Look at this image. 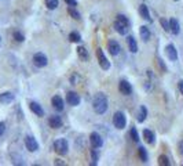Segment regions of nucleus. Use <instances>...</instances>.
Here are the masks:
<instances>
[{
	"mask_svg": "<svg viewBox=\"0 0 183 166\" xmlns=\"http://www.w3.org/2000/svg\"><path fill=\"white\" fill-rule=\"evenodd\" d=\"M108 97L103 93H96L94 100H92V105H94V110L96 114H105L108 111Z\"/></svg>",
	"mask_w": 183,
	"mask_h": 166,
	"instance_id": "f257e3e1",
	"label": "nucleus"
},
{
	"mask_svg": "<svg viewBox=\"0 0 183 166\" xmlns=\"http://www.w3.org/2000/svg\"><path fill=\"white\" fill-rule=\"evenodd\" d=\"M128 27H130V22H128L127 17L123 14H118L116 17V22H114V29L118 32L120 35H125L128 32Z\"/></svg>",
	"mask_w": 183,
	"mask_h": 166,
	"instance_id": "f03ea898",
	"label": "nucleus"
},
{
	"mask_svg": "<svg viewBox=\"0 0 183 166\" xmlns=\"http://www.w3.org/2000/svg\"><path fill=\"white\" fill-rule=\"evenodd\" d=\"M54 149H55V152L58 155L63 156V155L67 154V151H69V144H67V141L65 139H59L54 143Z\"/></svg>",
	"mask_w": 183,
	"mask_h": 166,
	"instance_id": "7ed1b4c3",
	"label": "nucleus"
},
{
	"mask_svg": "<svg viewBox=\"0 0 183 166\" xmlns=\"http://www.w3.org/2000/svg\"><path fill=\"white\" fill-rule=\"evenodd\" d=\"M113 124H114V127L116 129H118V130H121V129H124L125 127V124H127V119H125V115L123 112H116L113 115Z\"/></svg>",
	"mask_w": 183,
	"mask_h": 166,
	"instance_id": "20e7f679",
	"label": "nucleus"
},
{
	"mask_svg": "<svg viewBox=\"0 0 183 166\" xmlns=\"http://www.w3.org/2000/svg\"><path fill=\"white\" fill-rule=\"evenodd\" d=\"M96 57H98V61H99V65H101V68L105 69V71H108V69L110 68V61L106 58V56L103 54V51H102V49L96 50Z\"/></svg>",
	"mask_w": 183,
	"mask_h": 166,
	"instance_id": "39448f33",
	"label": "nucleus"
},
{
	"mask_svg": "<svg viewBox=\"0 0 183 166\" xmlns=\"http://www.w3.org/2000/svg\"><path fill=\"white\" fill-rule=\"evenodd\" d=\"M25 147H26V149L28 151H30V152H36L39 149V144H37L36 139L32 137V136L25 137Z\"/></svg>",
	"mask_w": 183,
	"mask_h": 166,
	"instance_id": "423d86ee",
	"label": "nucleus"
},
{
	"mask_svg": "<svg viewBox=\"0 0 183 166\" xmlns=\"http://www.w3.org/2000/svg\"><path fill=\"white\" fill-rule=\"evenodd\" d=\"M33 62L36 66H39V68H43V66H46L48 64V60L43 53H36L33 56Z\"/></svg>",
	"mask_w": 183,
	"mask_h": 166,
	"instance_id": "0eeeda50",
	"label": "nucleus"
},
{
	"mask_svg": "<svg viewBox=\"0 0 183 166\" xmlns=\"http://www.w3.org/2000/svg\"><path fill=\"white\" fill-rule=\"evenodd\" d=\"M89 143H91V147L92 148H101L102 144H103V140H102V137L98 134V133H91V136H89Z\"/></svg>",
	"mask_w": 183,
	"mask_h": 166,
	"instance_id": "6e6552de",
	"label": "nucleus"
},
{
	"mask_svg": "<svg viewBox=\"0 0 183 166\" xmlns=\"http://www.w3.org/2000/svg\"><path fill=\"white\" fill-rule=\"evenodd\" d=\"M66 101L69 105H72V107H77V105L80 104V95L75 93V91H69V93L66 94Z\"/></svg>",
	"mask_w": 183,
	"mask_h": 166,
	"instance_id": "1a4fd4ad",
	"label": "nucleus"
},
{
	"mask_svg": "<svg viewBox=\"0 0 183 166\" xmlns=\"http://www.w3.org/2000/svg\"><path fill=\"white\" fill-rule=\"evenodd\" d=\"M118 90H120L124 95H130L131 93H132V86H131V83H128L127 81H121L120 85H118Z\"/></svg>",
	"mask_w": 183,
	"mask_h": 166,
	"instance_id": "9d476101",
	"label": "nucleus"
},
{
	"mask_svg": "<svg viewBox=\"0 0 183 166\" xmlns=\"http://www.w3.org/2000/svg\"><path fill=\"white\" fill-rule=\"evenodd\" d=\"M165 53H167V56H168V58L171 60V61H176V60H178V51H176L173 44H168V46L165 47Z\"/></svg>",
	"mask_w": 183,
	"mask_h": 166,
	"instance_id": "9b49d317",
	"label": "nucleus"
},
{
	"mask_svg": "<svg viewBox=\"0 0 183 166\" xmlns=\"http://www.w3.org/2000/svg\"><path fill=\"white\" fill-rule=\"evenodd\" d=\"M53 105L57 111H63V108H65V101L62 100L61 95H54L53 97Z\"/></svg>",
	"mask_w": 183,
	"mask_h": 166,
	"instance_id": "f8f14e48",
	"label": "nucleus"
},
{
	"mask_svg": "<svg viewBox=\"0 0 183 166\" xmlns=\"http://www.w3.org/2000/svg\"><path fill=\"white\" fill-rule=\"evenodd\" d=\"M29 108H30L32 112L36 114L37 116H44V110L41 108L40 104H37V103H34V101H32V103L29 104Z\"/></svg>",
	"mask_w": 183,
	"mask_h": 166,
	"instance_id": "ddd939ff",
	"label": "nucleus"
},
{
	"mask_svg": "<svg viewBox=\"0 0 183 166\" xmlns=\"http://www.w3.org/2000/svg\"><path fill=\"white\" fill-rule=\"evenodd\" d=\"M48 123H50V126L53 127V129H59V127L62 126V119H61V116H58V115H53V116L48 119Z\"/></svg>",
	"mask_w": 183,
	"mask_h": 166,
	"instance_id": "4468645a",
	"label": "nucleus"
},
{
	"mask_svg": "<svg viewBox=\"0 0 183 166\" xmlns=\"http://www.w3.org/2000/svg\"><path fill=\"white\" fill-rule=\"evenodd\" d=\"M169 32H172L173 35H178L181 32V25L176 18H171L169 20Z\"/></svg>",
	"mask_w": 183,
	"mask_h": 166,
	"instance_id": "2eb2a0df",
	"label": "nucleus"
},
{
	"mask_svg": "<svg viewBox=\"0 0 183 166\" xmlns=\"http://www.w3.org/2000/svg\"><path fill=\"white\" fill-rule=\"evenodd\" d=\"M109 53H110L112 56H117V54L120 53V44H118L116 40L109 42Z\"/></svg>",
	"mask_w": 183,
	"mask_h": 166,
	"instance_id": "dca6fc26",
	"label": "nucleus"
},
{
	"mask_svg": "<svg viewBox=\"0 0 183 166\" xmlns=\"http://www.w3.org/2000/svg\"><path fill=\"white\" fill-rule=\"evenodd\" d=\"M139 14L142 15L143 20H146V21H152V17H150L149 8H147V6H146V4H140V6H139Z\"/></svg>",
	"mask_w": 183,
	"mask_h": 166,
	"instance_id": "f3484780",
	"label": "nucleus"
},
{
	"mask_svg": "<svg viewBox=\"0 0 183 166\" xmlns=\"http://www.w3.org/2000/svg\"><path fill=\"white\" fill-rule=\"evenodd\" d=\"M77 54H79L80 60H83V61H88L89 54H88V50H87L84 46H79V47H77Z\"/></svg>",
	"mask_w": 183,
	"mask_h": 166,
	"instance_id": "a211bd4d",
	"label": "nucleus"
},
{
	"mask_svg": "<svg viewBox=\"0 0 183 166\" xmlns=\"http://www.w3.org/2000/svg\"><path fill=\"white\" fill-rule=\"evenodd\" d=\"M143 139L147 144H154V133L149 129H144L143 130Z\"/></svg>",
	"mask_w": 183,
	"mask_h": 166,
	"instance_id": "6ab92c4d",
	"label": "nucleus"
},
{
	"mask_svg": "<svg viewBox=\"0 0 183 166\" xmlns=\"http://www.w3.org/2000/svg\"><path fill=\"white\" fill-rule=\"evenodd\" d=\"M146 116H147V110H146V107L144 105H140V108H139V112H138V122L139 123H142L146 120Z\"/></svg>",
	"mask_w": 183,
	"mask_h": 166,
	"instance_id": "aec40b11",
	"label": "nucleus"
},
{
	"mask_svg": "<svg viewBox=\"0 0 183 166\" xmlns=\"http://www.w3.org/2000/svg\"><path fill=\"white\" fill-rule=\"evenodd\" d=\"M11 101H14V94H11V93H2L0 94V103H3V104H8V103H11Z\"/></svg>",
	"mask_w": 183,
	"mask_h": 166,
	"instance_id": "412c9836",
	"label": "nucleus"
},
{
	"mask_svg": "<svg viewBox=\"0 0 183 166\" xmlns=\"http://www.w3.org/2000/svg\"><path fill=\"white\" fill-rule=\"evenodd\" d=\"M128 49H130L131 53H136L138 51V44H136V40L134 39V36H128Z\"/></svg>",
	"mask_w": 183,
	"mask_h": 166,
	"instance_id": "4be33fe9",
	"label": "nucleus"
},
{
	"mask_svg": "<svg viewBox=\"0 0 183 166\" xmlns=\"http://www.w3.org/2000/svg\"><path fill=\"white\" fill-rule=\"evenodd\" d=\"M139 32H140V37H142V40L143 42H147L150 39V29L147 27H140V29H139Z\"/></svg>",
	"mask_w": 183,
	"mask_h": 166,
	"instance_id": "5701e85b",
	"label": "nucleus"
},
{
	"mask_svg": "<svg viewBox=\"0 0 183 166\" xmlns=\"http://www.w3.org/2000/svg\"><path fill=\"white\" fill-rule=\"evenodd\" d=\"M67 12H69V15H70V17H72V18H75V20H77V21H79L80 18H81V15H80V12L77 11L76 8L73 7V6H70V7L67 8Z\"/></svg>",
	"mask_w": 183,
	"mask_h": 166,
	"instance_id": "b1692460",
	"label": "nucleus"
},
{
	"mask_svg": "<svg viewBox=\"0 0 183 166\" xmlns=\"http://www.w3.org/2000/svg\"><path fill=\"white\" fill-rule=\"evenodd\" d=\"M69 40L72 42V43H80V40H81V36H80L79 32H72V33L69 35Z\"/></svg>",
	"mask_w": 183,
	"mask_h": 166,
	"instance_id": "393cba45",
	"label": "nucleus"
},
{
	"mask_svg": "<svg viewBox=\"0 0 183 166\" xmlns=\"http://www.w3.org/2000/svg\"><path fill=\"white\" fill-rule=\"evenodd\" d=\"M58 4H59L58 0H46V6H47V8H50V10H55V8L58 7Z\"/></svg>",
	"mask_w": 183,
	"mask_h": 166,
	"instance_id": "a878e982",
	"label": "nucleus"
},
{
	"mask_svg": "<svg viewBox=\"0 0 183 166\" xmlns=\"http://www.w3.org/2000/svg\"><path fill=\"white\" fill-rule=\"evenodd\" d=\"M158 165H161V166H169V165H171V162H169L168 156L160 155V156H158Z\"/></svg>",
	"mask_w": 183,
	"mask_h": 166,
	"instance_id": "bb28decb",
	"label": "nucleus"
},
{
	"mask_svg": "<svg viewBox=\"0 0 183 166\" xmlns=\"http://www.w3.org/2000/svg\"><path fill=\"white\" fill-rule=\"evenodd\" d=\"M138 152H139L140 161H142V162H147V152H146V149H144L143 147H139V149H138Z\"/></svg>",
	"mask_w": 183,
	"mask_h": 166,
	"instance_id": "cd10ccee",
	"label": "nucleus"
},
{
	"mask_svg": "<svg viewBox=\"0 0 183 166\" xmlns=\"http://www.w3.org/2000/svg\"><path fill=\"white\" fill-rule=\"evenodd\" d=\"M12 36H14V39L17 40V42H19V43H21V42H24V40H25V36H24V35L21 33V32H18V31H15L14 33H12Z\"/></svg>",
	"mask_w": 183,
	"mask_h": 166,
	"instance_id": "c85d7f7f",
	"label": "nucleus"
},
{
	"mask_svg": "<svg viewBox=\"0 0 183 166\" xmlns=\"http://www.w3.org/2000/svg\"><path fill=\"white\" fill-rule=\"evenodd\" d=\"M91 158H92V164L91 165H96V164H98V152L95 151V148L91 149Z\"/></svg>",
	"mask_w": 183,
	"mask_h": 166,
	"instance_id": "c756f323",
	"label": "nucleus"
},
{
	"mask_svg": "<svg viewBox=\"0 0 183 166\" xmlns=\"http://www.w3.org/2000/svg\"><path fill=\"white\" fill-rule=\"evenodd\" d=\"M160 24L162 25L164 31H165V32H169V21H167L165 18H161V20H160Z\"/></svg>",
	"mask_w": 183,
	"mask_h": 166,
	"instance_id": "7c9ffc66",
	"label": "nucleus"
},
{
	"mask_svg": "<svg viewBox=\"0 0 183 166\" xmlns=\"http://www.w3.org/2000/svg\"><path fill=\"white\" fill-rule=\"evenodd\" d=\"M131 137H132V140L135 143H139V136H138V132H136V129H135V127L131 129Z\"/></svg>",
	"mask_w": 183,
	"mask_h": 166,
	"instance_id": "2f4dec72",
	"label": "nucleus"
},
{
	"mask_svg": "<svg viewBox=\"0 0 183 166\" xmlns=\"http://www.w3.org/2000/svg\"><path fill=\"white\" fill-rule=\"evenodd\" d=\"M6 132V124L3 123V122H0V137L3 136V133Z\"/></svg>",
	"mask_w": 183,
	"mask_h": 166,
	"instance_id": "473e14b6",
	"label": "nucleus"
},
{
	"mask_svg": "<svg viewBox=\"0 0 183 166\" xmlns=\"http://www.w3.org/2000/svg\"><path fill=\"white\" fill-rule=\"evenodd\" d=\"M65 2H66L69 6H73V7H75V6L77 4V2H76V0H65Z\"/></svg>",
	"mask_w": 183,
	"mask_h": 166,
	"instance_id": "72a5a7b5",
	"label": "nucleus"
},
{
	"mask_svg": "<svg viewBox=\"0 0 183 166\" xmlns=\"http://www.w3.org/2000/svg\"><path fill=\"white\" fill-rule=\"evenodd\" d=\"M178 87H179V91L183 94V81H181V82L178 83Z\"/></svg>",
	"mask_w": 183,
	"mask_h": 166,
	"instance_id": "f704fd0d",
	"label": "nucleus"
},
{
	"mask_svg": "<svg viewBox=\"0 0 183 166\" xmlns=\"http://www.w3.org/2000/svg\"><path fill=\"white\" fill-rule=\"evenodd\" d=\"M179 154L181 155H183V141L179 144Z\"/></svg>",
	"mask_w": 183,
	"mask_h": 166,
	"instance_id": "c9c22d12",
	"label": "nucleus"
},
{
	"mask_svg": "<svg viewBox=\"0 0 183 166\" xmlns=\"http://www.w3.org/2000/svg\"><path fill=\"white\" fill-rule=\"evenodd\" d=\"M55 165H65V164H63V162H61V161H59V159H57Z\"/></svg>",
	"mask_w": 183,
	"mask_h": 166,
	"instance_id": "e433bc0d",
	"label": "nucleus"
},
{
	"mask_svg": "<svg viewBox=\"0 0 183 166\" xmlns=\"http://www.w3.org/2000/svg\"><path fill=\"white\" fill-rule=\"evenodd\" d=\"M176 2H178V0H176Z\"/></svg>",
	"mask_w": 183,
	"mask_h": 166,
	"instance_id": "4c0bfd02",
	"label": "nucleus"
},
{
	"mask_svg": "<svg viewBox=\"0 0 183 166\" xmlns=\"http://www.w3.org/2000/svg\"><path fill=\"white\" fill-rule=\"evenodd\" d=\"M0 40H2V39H0Z\"/></svg>",
	"mask_w": 183,
	"mask_h": 166,
	"instance_id": "58836bf2",
	"label": "nucleus"
}]
</instances>
